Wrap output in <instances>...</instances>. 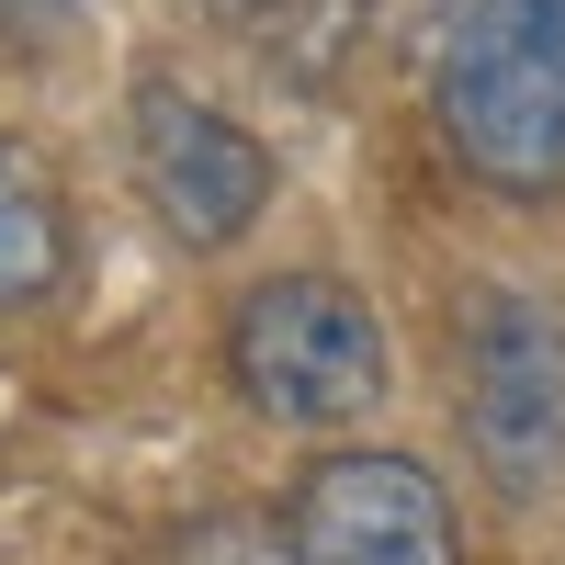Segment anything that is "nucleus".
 I'll use <instances>...</instances> for the list:
<instances>
[{"instance_id":"nucleus-5","label":"nucleus","mask_w":565,"mask_h":565,"mask_svg":"<svg viewBox=\"0 0 565 565\" xmlns=\"http://www.w3.org/2000/svg\"><path fill=\"white\" fill-rule=\"evenodd\" d=\"M295 565H463V532H452V498L430 463L407 452H328L295 476Z\"/></svg>"},{"instance_id":"nucleus-4","label":"nucleus","mask_w":565,"mask_h":565,"mask_svg":"<svg viewBox=\"0 0 565 565\" xmlns=\"http://www.w3.org/2000/svg\"><path fill=\"white\" fill-rule=\"evenodd\" d=\"M125 159H136V193H148V215L170 226L181 249H226L238 226H260L271 204V159L260 136L238 114L193 103L181 79H148L125 114Z\"/></svg>"},{"instance_id":"nucleus-7","label":"nucleus","mask_w":565,"mask_h":565,"mask_svg":"<svg viewBox=\"0 0 565 565\" xmlns=\"http://www.w3.org/2000/svg\"><path fill=\"white\" fill-rule=\"evenodd\" d=\"M215 12H271V0H215Z\"/></svg>"},{"instance_id":"nucleus-3","label":"nucleus","mask_w":565,"mask_h":565,"mask_svg":"<svg viewBox=\"0 0 565 565\" xmlns=\"http://www.w3.org/2000/svg\"><path fill=\"white\" fill-rule=\"evenodd\" d=\"M463 430L509 498H554L565 476V317L543 295H487L463 328Z\"/></svg>"},{"instance_id":"nucleus-6","label":"nucleus","mask_w":565,"mask_h":565,"mask_svg":"<svg viewBox=\"0 0 565 565\" xmlns=\"http://www.w3.org/2000/svg\"><path fill=\"white\" fill-rule=\"evenodd\" d=\"M68 271V215L23 148H0V306H34Z\"/></svg>"},{"instance_id":"nucleus-2","label":"nucleus","mask_w":565,"mask_h":565,"mask_svg":"<svg viewBox=\"0 0 565 565\" xmlns=\"http://www.w3.org/2000/svg\"><path fill=\"white\" fill-rule=\"evenodd\" d=\"M226 373L238 396L282 430H351L385 407V317H373L340 271H271L226 317Z\"/></svg>"},{"instance_id":"nucleus-1","label":"nucleus","mask_w":565,"mask_h":565,"mask_svg":"<svg viewBox=\"0 0 565 565\" xmlns=\"http://www.w3.org/2000/svg\"><path fill=\"white\" fill-rule=\"evenodd\" d=\"M430 125L498 193H565V0H452Z\"/></svg>"},{"instance_id":"nucleus-8","label":"nucleus","mask_w":565,"mask_h":565,"mask_svg":"<svg viewBox=\"0 0 565 565\" xmlns=\"http://www.w3.org/2000/svg\"><path fill=\"white\" fill-rule=\"evenodd\" d=\"M0 12H45V0H0Z\"/></svg>"}]
</instances>
